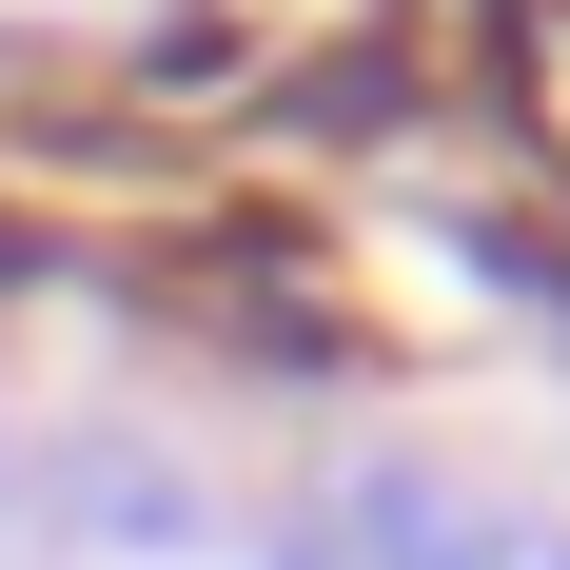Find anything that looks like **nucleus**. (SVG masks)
<instances>
[{"label":"nucleus","instance_id":"f03ea898","mask_svg":"<svg viewBox=\"0 0 570 570\" xmlns=\"http://www.w3.org/2000/svg\"><path fill=\"white\" fill-rule=\"evenodd\" d=\"M0 276H20V236H0Z\"/></svg>","mask_w":570,"mask_h":570},{"label":"nucleus","instance_id":"f257e3e1","mask_svg":"<svg viewBox=\"0 0 570 570\" xmlns=\"http://www.w3.org/2000/svg\"><path fill=\"white\" fill-rule=\"evenodd\" d=\"M354 531H374L354 570H472V512L433 492V472H374V492H354Z\"/></svg>","mask_w":570,"mask_h":570}]
</instances>
